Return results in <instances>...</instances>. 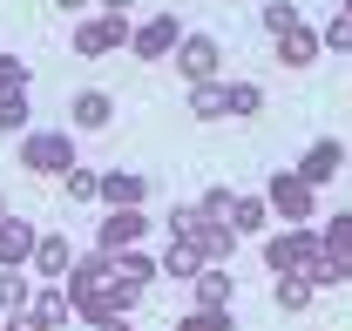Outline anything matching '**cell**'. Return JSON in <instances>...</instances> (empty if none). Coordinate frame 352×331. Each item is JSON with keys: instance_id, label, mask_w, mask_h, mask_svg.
Here are the masks:
<instances>
[{"instance_id": "6da1fadb", "label": "cell", "mask_w": 352, "mask_h": 331, "mask_svg": "<svg viewBox=\"0 0 352 331\" xmlns=\"http://www.w3.org/2000/svg\"><path fill=\"white\" fill-rule=\"evenodd\" d=\"M21 169H34V176H68V169H75V135H68V128H28V135H21Z\"/></svg>"}, {"instance_id": "7a4b0ae2", "label": "cell", "mask_w": 352, "mask_h": 331, "mask_svg": "<svg viewBox=\"0 0 352 331\" xmlns=\"http://www.w3.org/2000/svg\"><path fill=\"white\" fill-rule=\"evenodd\" d=\"M311 257H318V230H311V223H285L278 237H264V271H271V277L305 271Z\"/></svg>"}, {"instance_id": "3957f363", "label": "cell", "mask_w": 352, "mask_h": 331, "mask_svg": "<svg viewBox=\"0 0 352 331\" xmlns=\"http://www.w3.org/2000/svg\"><path fill=\"white\" fill-rule=\"evenodd\" d=\"M68 47H75L82 61H102V54L129 47V14H82L75 34H68Z\"/></svg>"}, {"instance_id": "277c9868", "label": "cell", "mask_w": 352, "mask_h": 331, "mask_svg": "<svg viewBox=\"0 0 352 331\" xmlns=\"http://www.w3.org/2000/svg\"><path fill=\"white\" fill-rule=\"evenodd\" d=\"M264 209H278L285 223H311L318 216V190L298 183V169H278V176H264Z\"/></svg>"}, {"instance_id": "5b68a950", "label": "cell", "mask_w": 352, "mask_h": 331, "mask_svg": "<svg viewBox=\"0 0 352 331\" xmlns=\"http://www.w3.org/2000/svg\"><path fill=\"white\" fill-rule=\"evenodd\" d=\"M176 41H183V21L176 14H149V21H129V54L135 61H170Z\"/></svg>"}, {"instance_id": "8992f818", "label": "cell", "mask_w": 352, "mask_h": 331, "mask_svg": "<svg viewBox=\"0 0 352 331\" xmlns=\"http://www.w3.org/2000/svg\"><path fill=\"white\" fill-rule=\"evenodd\" d=\"M170 61H176V75H183V82L197 88V82H217V61H223V47H217V34H183Z\"/></svg>"}, {"instance_id": "52a82bcc", "label": "cell", "mask_w": 352, "mask_h": 331, "mask_svg": "<svg viewBox=\"0 0 352 331\" xmlns=\"http://www.w3.org/2000/svg\"><path fill=\"white\" fill-rule=\"evenodd\" d=\"M339 169H346V142H339V135H318L305 156H298V183L325 190V183H339Z\"/></svg>"}, {"instance_id": "ba28073f", "label": "cell", "mask_w": 352, "mask_h": 331, "mask_svg": "<svg viewBox=\"0 0 352 331\" xmlns=\"http://www.w3.org/2000/svg\"><path fill=\"white\" fill-rule=\"evenodd\" d=\"M142 237H149V216H142V209H109V216H102V230H95V250L122 257V250H135Z\"/></svg>"}, {"instance_id": "9c48e42d", "label": "cell", "mask_w": 352, "mask_h": 331, "mask_svg": "<svg viewBox=\"0 0 352 331\" xmlns=\"http://www.w3.org/2000/svg\"><path fill=\"white\" fill-rule=\"evenodd\" d=\"M109 122H116V95L109 88H82L68 102V135H102Z\"/></svg>"}, {"instance_id": "30bf717a", "label": "cell", "mask_w": 352, "mask_h": 331, "mask_svg": "<svg viewBox=\"0 0 352 331\" xmlns=\"http://www.w3.org/2000/svg\"><path fill=\"white\" fill-rule=\"evenodd\" d=\"M68 264H75V244H68L61 230H41V244H34V257H28V277H34V284H61Z\"/></svg>"}, {"instance_id": "8fae6325", "label": "cell", "mask_w": 352, "mask_h": 331, "mask_svg": "<svg viewBox=\"0 0 352 331\" xmlns=\"http://www.w3.org/2000/svg\"><path fill=\"white\" fill-rule=\"evenodd\" d=\"M34 244H41V230L28 216H0V271H28Z\"/></svg>"}, {"instance_id": "7c38bea8", "label": "cell", "mask_w": 352, "mask_h": 331, "mask_svg": "<svg viewBox=\"0 0 352 331\" xmlns=\"http://www.w3.org/2000/svg\"><path fill=\"white\" fill-rule=\"evenodd\" d=\"M142 196H149L142 169H102V203L109 209H142Z\"/></svg>"}, {"instance_id": "4fadbf2b", "label": "cell", "mask_w": 352, "mask_h": 331, "mask_svg": "<svg viewBox=\"0 0 352 331\" xmlns=\"http://www.w3.org/2000/svg\"><path fill=\"white\" fill-rule=\"evenodd\" d=\"M190 297H197V311H230V271L223 264H204L190 277Z\"/></svg>"}, {"instance_id": "5bb4252c", "label": "cell", "mask_w": 352, "mask_h": 331, "mask_svg": "<svg viewBox=\"0 0 352 331\" xmlns=\"http://www.w3.org/2000/svg\"><path fill=\"white\" fill-rule=\"evenodd\" d=\"M28 311H34V325H41V331H61L68 318H75V304H68V290H61V284H34V304H28Z\"/></svg>"}, {"instance_id": "9a60e30c", "label": "cell", "mask_w": 352, "mask_h": 331, "mask_svg": "<svg viewBox=\"0 0 352 331\" xmlns=\"http://www.w3.org/2000/svg\"><path fill=\"white\" fill-rule=\"evenodd\" d=\"M318 54H325V47H318V27H305V21H298L292 34H278V61H285V68H311Z\"/></svg>"}, {"instance_id": "2e32d148", "label": "cell", "mask_w": 352, "mask_h": 331, "mask_svg": "<svg viewBox=\"0 0 352 331\" xmlns=\"http://www.w3.org/2000/svg\"><path fill=\"white\" fill-rule=\"evenodd\" d=\"M230 250H237V230L230 223H204L197 230V257L204 264H230Z\"/></svg>"}, {"instance_id": "e0dca14e", "label": "cell", "mask_w": 352, "mask_h": 331, "mask_svg": "<svg viewBox=\"0 0 352 331\" xmlns=\"http://www.w3.org/2000/svg\"><path fill=\"white\" fill-rule=\"evenodd\" d=\"M311 230H318V250H325V257H352V209L325 216V223H311Z\"/></svg>"}, {"instance_id": "ac0fdd59", "label": "cell", "mask_w": 352, "mask_h": 331, "mask_svg": "<svg viewBox=\"0 0 352 331\" xmlns=\"http://www.w3.org/2000/svg\"><path fill=\"white\" fill-rule=\"evenodd\" d=\"M28 304H34V277L28 271H0V318H14Z\"/></svg>"}, {"instance_id": "d6986e66", "label": "cell", "mask_w": 352, "mask_h": 331, "mask_svg": "<svg viewBox=\"0 0 352 331\" xmlns=\"http://www.w3.org/2000/svg\"><path fill=\"white\" fill-rule=\"evenodd\" d=\"M223 223H230L237 237H258L264 223H271V209H264V196H237V203H230V216H223Z\"/></svg>"}, {"instance_id": "ffe728a7", "label": "cell", "mask_w": 352, "mask_h": 331, "mask_svg": "<svg viewBox=\"0 0 352 331\" xmlns=\"http://www.w3.org/2000/svg\"><path fill=\"white\" fill-rule=\"evenodd\" d=\"M156 271H163V277H183V284H190V277L204 271V257H197V244H176V237H170V250L156 257Z\"/></svg>"}, {"instance_id": "44dd1931", "label": "cell", "mask_w": 352, "mask_h": 331, "mask_svg": "<svg viewBox=\"0 0 352 331\" xmlns=\"http://www.w3.org/2000/svg\"><path fill=\"white\" fill-rule=\"evenodd\" d=\"M61 190H68V203H102V169H68V176H61Z\"/></svg>"}, {"instance_id": "7402d4cb", "label": "cell", "mask_w": 352, "mask_h": 331, "mask_svg": "<svg viewBox=\"0 0 352 331\" xmlns=\"http://www.w3.org/2000/svg\"><path fill=\"white\" fill-rule=\"evenodd\" d=\"M258 109H264L258 82H223V115H258Z\"/></svg>"}, {"instance_id": "603a6c76", "label": "cell", "mask_w": 352, "mask_h": 331, "mask_svg": "<svg viewBox=\"0 0 352 331\" xmlns=\"http://www.w3.org/2000/svg\"><path fill=\"white\" fill-rule=\"evenodd\" d=\"M271 297H278V311H305L318 290H311V277H305V271H292V277H278V290H271Z\"/></svg>"}, {"instance_id": "cb8c5ba5", "label": "cell", "mask_w": 352, "mask_h": 331, "mask_svg": "<svg viewBox=\"0 0 352 331\" xmlns=\"http://www.w3.org/2000/svg\"><path fill=\"white\" fill-rule=\"evenodd\" d=\"M163 223H170V237H176V244H197V230H204L210 216H204V209H197V203H176L170 216H163Z\"/></svg>"}, {"instance_id": "d4e9b609", "label": "cell", "mask_w": 352, "mask_h": 331, "mask_svg": "<svg viewBox=\"0 0 352 331\" xmlns=\"http://www.w3.org/2000/svg\"><path fill=\"white\" fill-rule=\"evenodd\" d=\"M190 115H197V122H217L223 115V82H197L190 88Z\"/></svg>"}, {"instance_id": "484cf974", "label": "cell", "mask_w": 352, "mask_h": 331, "mask_svg": "<svg viewBox=\"0 0 352 331\" xmlns=\"http://www.w3.org/2000/svg\"><path fill=\"white\" fill-rule=\"evenodd\" d=\"M116 277H135V284H149V277H163V271H156V257H149V250L135 244V250H122V257H116Z\"/></svg>"}, {"instance_id": "4316f807", "label": "cell", "mask_w": 352, "mask_h": 331, "mask_svg": "<svg viewBox=\"0 0 352 331\" xmlns=\"http://www.w3.org/2000/svg\"><path fill=\"white\" fill-rule=\"evenodd\" d=\"M298 27V0H264V34L278 41V34H292Z\"/></svg>"}, {"instance_id": "83f0119b", "label": "cell", "mask_w": 352, "mask_h": 331, "mask_svg": "<svg viewBox=\"0 0 352 331\" xmlns=\"http://www.w3.org/2000/svg\"><path fill=\"white\" fill-rule=\"evenodd\" d=\"M28 95H0V135H28Z\"/></svg>"}, {"instance_id": "f1b7e54d", "label": "cell", "mask_w": 352, "mask_h": 331, "mask_svg": "<svg viewBox=\"0 0 352 331\" xmlns=\"http://www.w3.org/2000/svg\"><path fill=\"white\" fill-rule=\"evenodd\" d=\"M318 47H332V54H352V14H332V21L318 27Z\"/></svg>"}, {"instance_id": "f546056e", "label": "cell", "mask_w": 352, "mask_h": 331, "mask_svg": "<svg viewBox=\"0 0 352 331\" xmlns=\"http://www.w3.org/2000/svg\"><path fill=\"white\" fill-rule=\"evenodd\" d=\"M230 203H237V190H223V183H210V190L197 196V209H204L210 223H223V216H230Z\"/></svg>"}, {"instance_id": "4dcf8cb0", "label": "cell", "mask_w": 352, "mask_h": 331, "mask_svg": "<svg viewBox=\"0 0 352 331\" xmlns=\"http://www.w3.org/2000/svg\"><path fill=\"white\" fill-rule=\"evenodd\" d=\"M0 95H28V61L21 54H0Z\"/></svg>"}, {"instance_id": "1f68e13d", "label": "cell", "mask_w": 352, "mask_h": 331, "mask_svg": "<svg viewBox=\"0 0 352 331\" xmlns=\"http://www.w3.org/2000/svg\"><path fill=\"white\" fill-rule=\"evenodd\" d=\"M176 331H237V318H230V311H190Z\"/></svg>"}, {"instance_id": "d6a6232c", "label": "cell", "mask_w": 352, "mask_h": 331, "mask_svg": "<svg viewBox=\"0 0 352 331\" xmlns=\"http://www.w3.org/2000/svg\"><path fill=\"white\" fill-rule=\"evenodd\" d=\"M0 331H41V325H34V311H14V318H7Z\"/></svg>"}, {"instance_id": "836d02e7", "label": "cell", "mask_w": 352, "mask_h": 331, "mask_svg": "<svg viewBox=\"0 0 352 331\" xmlns=\"http://www.w3.org/2000/svg\"><path fill=\"white\" fill-rule=\"evenodd\" d=\"M95 7H102V14H129L135 0H95Z\"/></svg>"}, {"instance_id": "e575fe53", "label": "cell", "mask_w": 352, "mask_h": 331, "mask_svg": "<svg viewBox=\"0 0 352 331\" xmlns=\"http://www.w3.org/2000/svg\"><path fill=\"white\" fill-rule=\"evenodd\" d=\"M54 7H68V14H82V7H95V0H54Z\"/></svg>"}, {"instance_id": "d590c367", "label": "cell", "mask_w": 352, "mask_h": 331, "mask_svg": "<svg viewBox=\"0 0 352 331\" xmlns=\"http://www.w3.org/2000/svg\"><path fill=\"white\" fill-rule=\"evenodd\" d=\"M339 14H352V0H346V7H339Z\"/></svg>"}, {"instance_id": "8d00e7d4", "label": "cell", "mask_w": 352, "mask_h": 331, "mask_svg": "<svg viewBox=\"0 0 352 331\" xmlns=\"http://www.w3.org/2000/svg\"><path fill=\"white\" fill-rule=\"evenodd\" d=\"M0 216H7V203H0Z\"/></svg>"}]
</instances>
